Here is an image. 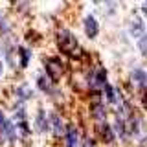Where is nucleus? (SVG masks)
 I'll list each match as a JSON object with an SVG mask.
<instances>
[{
    "label": "nucleus",
    "mask_w": 147,
    "mask_h": 147,
    "mask_svg": "<svg viewBox=\"0 0 147 147\" xmlns=\"http://www.w3.org/2000/svg\"><path fill=\"white\" fill-rule=\"evenodd\" d=\"M57 46H59V50H61L63 53L72 55V57L76 53H79V42H77L76 35H74L70 30H66V28L59 30V33H57Z\"/></svg>",
    "instance_id": "obj_1"
},
{
    "label": "nucleus",
    "mask_w": 147,
    "mask_h": 147,
    "mask_svg": "<svg viewBox=\"0 0 147 147\" xmlns=\"http://www.w3.org/2000/svg\"><path fill=\"white\" fill-rule=\"evenodd\" d=\"M44 66H46V74H48V77L52 81H57L59 77L63 76V63H61V59H57V57H48V59H44Z\"/></svg>",
    "instance_id": "obj_2"
},
{
    "label": "nucleus",
    "mask_w": 147,
    "mask_h": 147,
    "mask_svg": "<svg viewBox=\"0 0 147 147\" xmlns=\"http://www.w3.org/2000/svg\"><path fill=\"white\" fill-rule=\"evenodd\" d=\"M127 123V132H131L132 136H140L142 134V127H144V123H142L140 116H136V114H131L129 116V119H125Z\"/></svg>",
    "instance_id": "obj_3"
},
{
    "label": "nucleus",
    "mask_w": 147,
    "mask_h": 147,
    "mask_svg": "<svg viewBox=\"0 0 147 147\" xmlns=\"http://www.w3.org/2000/svg\"><path fill=\"white\" fill-rule=\"evenodd\" d=\"M85 33L88 35L90 39H94V37L99 33V24H98V20H96L94 15L85 17Z\"/></svg>",
    "instance_id": "obj_4"
},
{
    "label": "nucleus",
    "mask_w": 147,
    "mask_h": 147,
    "mask_svg": "<svg viewBox=\"0 0 147 147\" xmlns=\"http://www.w3.org/2000/svg\"><path fill=\"white\" fill-rule=\"evenodd\" d=\"M98 131H99V138L105 142V144H112L114 142V131H112V127L109 125L107 121H101L99 125H98Z\"/></svg>",
    "instance_id": "obj_5"
},
{
    "label": "nucleus",
    "mask_w": 147,
    "mask_h": 147,
    "mask_svg": "<svg viewBox=\"0 0 147 147\" xmlns=\"http://www.w3.org/2000/svg\"><path fill=\"white\" fill-rule=\"evenodd\" d=\"M131 77H132V83L138 86V88H147V72L142 70V68H134L131 72Z\"/></svg>",
    "instance_id": "obj_6"
},
{
    "label": "nucleus",
    "mask_w": 147,
    "mask_h": 147,
    "mask_svg": "<svg viewBox=\"0 0 147 147\" xmlns=\"http://www.w3.org/2000/svg\"><path fill=\"white\" fill-rule=\"evenodd\" d=\"M0 132H2V138H6L7 142H15V138H17V131H15V127H13V123L9 121V119H6L4 121V125L2 129H0Z\"/></svg>",
    "instance_id": "obj_7"
},
{
    "label": "nucleus",
    "mask_w": 147,
    "mask_h": 147,
    "mask_svg": "<svg viewBox=\"0 0 147 147\" xmlns=\"http://www.w3.org/2000/svg\"><path fill=\"white\" fill-rule=\"evenodd\" d=\"M131 35L132 37H144L145 35V26H144V20L140 17H134L131 22Z\"/></svg>",
    "instance_id": "obj_8"
},
{
    "label": "nucleus",
    "mask_w": 147,
    "mask_h": 147,
    "mask_svg": "<svg viewBox=\"0 0 147 147\" xmlns=\"http://www.w3.org/2000/svg\"><path fill=\"white\" fill-rule=\"evenodd\" d=\"M92 116H94L98 121H105V118H107V109H105V105L101 103V101H96V103H92Z\"/></svg>",
    "instance_id": "obj_9"
},
{
    "label": "nucleus",
    "mask_w": 147,
    "mask_h": 147,
    "mask_svg": "<svg viewBox=\"0 0 147 147\" xmlns=\"http://www.w3.org/2000/svg\"><path fill=\"white\" fill-rule=\"evenodd\" d=\"M64 136H66V145L68 147H77V138H79V134H77L76 125H68L66 131H64Z\"/></svg>",
    "instance_id": "obj_10"
},
{
    "label": "nucleus",
    "mask_w": 147,
    "mask_h": 147,
    "mask_svg": "<svg viewBox=\"0 0 147 147\" xmlns=\"http://www.w3.org/2000/svg\"><path fill=\"white\" fill-rule=\"evenodd\" d=\"M105 96H107V101L112 105H121V96L118 94V90L114 88L112 85H105Z\"/></svg>",
    "instance_id": "obj_11"
},
{
    "label": "nucleus",
    "mask_w": 147,
    "mask_h": 147,
    "mask_svg": "<svg viewBox=\"0 0 147 147\" xmlns=\"http://www.w3.org/2000/svg\"><path fill=\"white\" fill-rule=\"evenodd\" d=\"M35 125H37V131H39V132H46V131H48V119H46L44 109H39V110H37Z\"/></svg>",
    "instance_id": "obj_12"
},
{
    "label": "nucleus",
    "mask_w": 147,
    "mask_h": 147,
    "mask_svg": "<svg viewBox=\"0 0 147 147\" xmlns=\"http://www.w3.org/2000/svg\"><path fill=\"white\" fill-rule=\"evenodd\" d=\"M50 121H52V129H53V134L55 136H61V134H64V125H63V119H61V116L59 114H52L50 116Z\"/></svg>",
    "instance_id": "obj_13"
},
{
    "label": "nucleus",
    "mask_w": 147,
    "mask_h": 147,
    "mask_svg": "<svg viewBox=\"0 0 147 147\" xmlns=\"http://www.w3.org/2000/svg\"><path fill=\"white\" fill-rule=\"evenodd\" d=\"M114 134H118L121 140H125L127 138V123H125V118H116V121H114Z\"/></svg>",
    "instance_id": "obj_14"
},
{
    "label": "nucleus",
    "mask_w": 147,
    "mask_h": 147,
    "mask_svg": "<svg viewBox=\"0 0 147 147\" xmlns=\"http://www.w3.org/2000/svg\"><path fill=\"white\" fill-rule=\"evenodd\" d=\"M37 85H39V88L42 90V92H48V94H52V92H53L52 79H50L46 74H42V76H37Z\"/></svg>",
    "instance_id": "obj_15"
},
{
    "label": "nucleus",
    "mask_w": 147,
    "mask_h": 147,
    "mask_svg": "<svg viewBox=\"0 0 147 147\" xmlns=\"http://www.w3.org/2000/svg\"><path fill=\"white\" fill-rule=\"evenodd\" d=\"M15 94H17V98L20 101H26V99L31 98V88L26 85V83H22V85H18L15 88Z\"/></svg>",
    "instance_id": "obj_16"
},
{
    "label": "nucleus",
    "mask_w": 147,
    "mask_h": 147,
    "mask_svg": "<svg viewBox=\"0 0 147 147\" xmlns=\"http://www.w3.org/2000/svg\"><path fill=\"white\" fill-rule=\"evenodd\" d=\"M92 83H94L96 86H105L107 85V70H105V68H99V70L94 74V77H92Z\"/></svg>",
    "instance_id": "obj_17"
},
{
    "label": "nucleus",
    "mask_w": 147,
    "mask_h": 147,
    "mask_svg": "<svg viewBox=\"0 0 147 147\" xmlns=\"http://www.w3.org/2000/svg\"><path fill=\"white\" fill-rule=\"evenodd\" d=\"M18 55H20V66L26 68L30 64V59H31V50L24 48V46H18Z\"/></svg>",
    "instance_id": "obj_18"
},
{
    "label": "nucleus",
    "mask_w": 147,
    "mask_h": 147,
    "mask_svg": "<svg viewBox=\"0 0 147 147\" xmlns=\"http://www.w3.org/2000/svg\"><path fill=\"white\" fill-rule=\"evenodd\" d=\"M138 48H140L142 53H147V33L144 37H140V42H138Z\"/></svg>",
    "instance_id": "obj_19"
},
{
    "label": "nucleus",
    "mask_w": 147,
    "mask_h": 147,
    "mask_svg": "<svg viewBox=\"0 0 147 147\" xmlns=\"http://www.w3.org/2000/svg\"><path fill=\"white\" fill-rule=\"evenodd\" d=\"M6 31H7V24L4 18H0V33H6Z\"/></svg>",
    "instance_id": "obj_20"
},
{
    "label": "nucleus",
    "mask_w": 147,
    "mask_h": 147,
    "mask_svg": "<svg viewBox=\"0 0 147 147\" xmlns=\"http://www.w3.org/2000/svg\"><path fill=\"white\" fill-rule=\"evenodd\" d=\"M85 147H96L94 140H90V138H86V140H85Z\"/></svg>",
    "instance_id": "obj_21"
},
{
    "label": "nucleus",
    "mask_w": 147,
    "mask_h": 147,
    "mask_svg": "<svg viewBox=\"0 0 147 147\" xmlns=\"http://www.w3.org/2000/svg\"><path fill=\"white\" fill-rule=\"evenodd\" d=\"M4 121H6V116H4L2 109H0V129H2V125H4Z\"/></svg>",
    "instance_id": "obj_22"
},
{
    "label": "nucleus",
    "mask_w": 147,
    "mask_h": 147,
    "mask_svg": "<svg viewBox=\"0 0 147 147\" xmlns=\"http://www.w3.org/2000/svg\"><path fill=\"white\" fill-rule=\"evenodd\" d=\"M142 101H144V107L147 109V90L144 92V96H142Z\"/></svg>",
    "instance_id": "obj_23"
},
{
    "label": "nucleus",
    "mask_w": 147,
    "mask_h": 147,
    "mask_svg": "<svg viewBox=\"0 0 147 147\" xmlns=\"http://www.w3.org/2000/svg\"><path fill=\"white\" fill-rule=\"evenodd\" d=\"M142 145H144V147H147V136H144V138H142Z\"/></svg>",
    "instance_id": "obj_24"
},
{
    "label": "nucleus",
    "mask_w": 147,
    "mask_h": 147,
    "mask_svg": "<svg viewBox=\"0 0 147 147\" xmlns=\"http://www.w3.org/2000/svg\"><path fill=\"white\" fill-rule=\"evenodd\" d=\"M142 11L145 13V18H147V4H144V6H142Z\"/></svg>",
    "instance_id": "obj_25"
},
{
    "label": "nucleus",
    "mask_w": 147,
    "mask_h": 147,
    "mask_svg": "<svg viewBox=\"0 0 147 147\" xmlns=\"http://www.w3.org/2000/svg\"><path fill=\"white\" fill-rule=\"evenodd\" d=\"M0 74H2V61H0Z\"/></svg>",
    "instance_id": "obj_26"
}]
</instances>
